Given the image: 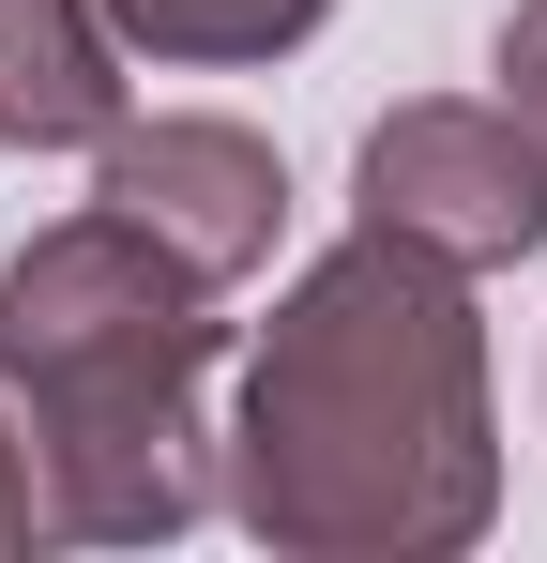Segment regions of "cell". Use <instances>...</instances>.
I'll return each mask as SVG.
<instances>
[{
  "instance_id": "obj_1",
  "label": "cell",
  "mask_w": 547,
  "mask_h": 563,
  "mask_svg": "<svg viewBox=\"0 0 547 563\" xmlns=\"http://www.w3.org/2000/svg\"><path fill=\"white\" fill-rule=\"evenodd\" d=\"M213 503L289 563H442L502 518V442H487V320L471 275L350 229L335 260L274 305L244 411L213 442Z\"/></svg>"
},
{
  "instance_id": "obj_2",
  "label": "cell",
  "mask_w": 547,
  "mask_h": 563,
  "mask_svg": "<svg viewBox=\"0 0 547 563\" xmlns=\"http://www.w3.org/2000/svg\"><path fill=\"white\" fill-rule=\"evenodd\" d=\"M228 351L213 275L153 244L137 213H62L0 260V411L31 442L46 533L77 549H168L213 503V427L198 380Z\"/></svg>"
},
{
  "instance_id": "obj_3",
  "label": "cell",
  "mask_w": 547,
  "mask_h": 563,
  "mask_svg": "<svg viewBox=\"0 0 547 563\" xmlns=\"http://www.w3.org/2000/svg\"><path fill=\"white\" fill-rule=\"evenodd\" d=\"M350 213L395 229V244H426V260H456V275H502V260L547 244V137L502 92L487 107L471 92L395 107V122H365V153H350Z\"/></svg>"
},
{
  "instance_id": "obj_4",
  "label": "cell",
  "mask_w": 547,
  "mask_h": 563,
  "mask_svg": "<svg viewBox=\"0 0 547 563\" xmlns=\"http://www.w3.org/2000/svg\"><path fill=\"white\" fill-rule=\"evenodd\" d=\"M107 213H137L153 244H182L198 275L228 289V275H259L274 260V229H289V168H274V137H244V122H137L122 107V137H107Z\"/></svg>"
},
{
  "instance_id": "obj_5",
  "label": "cell",
  "mask_w": 547,
  "mask_h": 563,
  "mask_svg": "<svg viewBox=\"0 0 547 563\" xmlns=\"http://www.w3.org/2000/svg\"><path fill=\"white\" fill-rule=\"evenodd\" d=\"M0 137H31V153H107L122 137L107 0H0Z\"/></svg>"
},
{
  "instance_id": "obj_6",
  "label": "cell",
  "mask_w": 547,
  "mask_h": 563,
  "mask_svg": "<svg viewBox=\"0 0 547 563\" xmlns=\"http://www.w3.org/2000/svg\"><path fill=\"white\" fill-rule=\"evenodd\" d=\"M320 15L335 0H107V31L153 62H289Z\"/></svg>"
},
{
  "instance_id": "obj_7",
  "label": "cell",
  "mask_w": 547,
  "mask_h": 563,
  "mask_svg": "<svg viewBox=\"0 0 547 563\" xmlns=\"http://www.w3.org/2000/svg\"><path fill=\"white\" fill-rule=\"evenodd\" d=\"M502 107L547 137V0H517V15H502Z\"/></svg>"
},
{
  "instance_id": "obj_8",
  "label": "cell",
  "mask_w": 547,
  "mask_h": 563,
  "mask_svg": "<svg viewBox=\"0 0 547 563\" xmlns=\"http://www.w3.org/2000/svg\"><path fill=\"white\" fill-rule=\"evenodd\" d=\"M46 533V487H31V442H15V411H0V549H31Z\"/></svg>"
}]
</instances>
